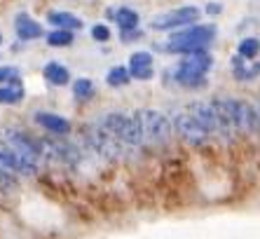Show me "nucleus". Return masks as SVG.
I'll return each mask as SVG.
<instances>
[{
    "instance_id": "aec40b11",
    "label": "nucleus",
    "mask_w": 260,
    "mask_h": 239,
    "mask_svg": "<svg viewBox=\"0 0 260 239\" xmlns=\"http://www.w3.org/2000/svg\"><path fill=\"white\" fill-rule=\"evenodd\" d=\"M89 36L94 42L99 45H106V42L113 40V28L108 26V21H96V24L89 26Z\"/></svg>"
},
{
    "instance_id": "7ed1b4c3",
    "label": "nucleus",
    "mask_w": 260,
    "mask_h": 239,
    "mask_svg": "<svg viewBox=\"0 0 260 239\" xmlns=\"http://www.w3.org/2000/svg\"><path fill=\"white\" fill-rule=\"evenodd\" d=\"M167 115L171 120V127H174V136L176 143L183 145L188 150H194V153H206V150L216 148V141L211 138V134L206 132L204 127L192 117L185 103H171L167 108Z\"/></svg>"
},
{
    "instance_id": "dca6fc26",
    "label": "nucleus",
    "mask_w": 260,
    "mask_h": 239,
    "mask_svg": "<svg viewBox=\"0 0 260 239\" xmlns=\"http://www.w3.org/2000/svg\"><path fill=\"white\" fill-rule=\"evenodd\" d=\"M24 99H26V89L21 84V78L0 87V106H19Z\"/></svg>"
},
{
    "instance_id": "6e6552de",
    "label": "nucleus",
    "mask_w": 260,
    "mask_h": 239,
    "mask_svg": "<svg viewBox=\"0 0 260 239\" xmlns=\"http://www.w3.org/2000/svg\"><path fill=\"white\" fill-rule=\"evenodd\" d=\"M183 103H185V108L192 113V117L197 120L202 127H204L206 132L211 134V138L216 141V145H218V115H216V110H213V106L209 103V99L194 96V99L183 101Z\"/></svg>"
},
{
    "instance_id": "b1692460",
    "label": "nucleus",
    "mask_w": 260,
    "mask_h": 239,
    "mask_svg": "<svg viewBox=\"0 0 260 239\" xmlns=\"http://www.w3.org/2000/svg\"><path fill=\"white\" fill-rule=\"evenodd\" d=\"M19 78H21V71H19L17 66H0V87L14 82V80H19Z\"/></svg>"
},
{
    "instance_id": "9b49d317",
    "label": "nucleus",
    "mask_w": 260,
    "mask_h": 239,
    "mask_svg": "<svg viewBox=\"0 0 260 239\" xmlns=\"http://www.w3.org/2000/svg\"><path fill=\"white\" fill-rule=\"evenodd\" d=\"M14 33H17L19 42H36L45 38V26L38 21L33 14L28 12H17L14 14Z\"/></svg>"
},
{
    "instance_id": "5701e85b",
    "label": "nucleus",
    "mask_w": 260,
    "mask_h": 239,
    "mask_svg": "<svg viewBox=\"0 0 260 239\" xmlns=\"http://www.w3.org/2000/svg\"><path fill=\"white\" fill-rule=\"evenodd\" d=\"M260 26V17H255V14H246L244 19H239L237 21V28H235V33L237 36H248L253 28H258Z\"/></svg>"
},
{
    "instance_id": "412c9836",
    "label": "nucleus",
    "mask_w": 260,
    "mask_h": 239,
    "mask_svg": "<svg viewBox=\"0 0 260 239\" xmlns=\"http://www.w3.org/2000/svg\"><path fill=\"white\" fill-rule=\"evenodd\" d=\"M202 14L209 21H216V19H220L225 14V3L223 0H204L202 3Z\"/></svg>"
},
{
    "instance_id": "6ab92c4d",
    "label": "nucleus",
    "mask_w": 260,
    "mask_h": 239,
    "mask_svg": "<svg viewBox=\"0 0 260 239\" xmlns=\"http://www.w3.org/2000/svg\"><path fill=\"white\" fill-rule=\"evenodd\" d=\"M47 42V47L52 49H66L75 45V33L73 31H63V28H49L43 38Z\"/></svg>"
},
{
    "instance_id": "20e7f679",
    "label": "nucleus",
    "mask_w": 260,
    "mask_h": 239,
    "mask_svg": "<svg viewBox=\"0 0 260 239\" xmlns=\"http://www.w3.org/2000/svg\"><path fill=\"white\" fill-rule=\"evenodd\" d=\"M134 117L139 122L141 138H143V145L148 153H164L176 143L174 127H171L167 110H162V108H139V110H134Z\"/></svg>"
},
{
    "instance_id": "2eb2a0df",
    "label": "nucleus",
    "mask_w": 260,
    "mask_h": 239,
    "mask_svg": "<svg viewBox=\"0 0 260 239\" xmlns=\"http://www.w3.org/2000/svg\"><path fill=\"white\" fill-rule=\"evenodd\" d=\"M235 54L244 56L246 61H255L260 59V38L248 33V36H239L235 42Z\"/></svg>"
},
{
    "instance_id": "423d86ee",
    "label": "nucleus",
    "mask_w": 260,
    "mask_h": 239,
    "mask_svg": "<svg viewBox=\"0 0 260 239\" xmlns=\"http://www.w3.org/2000/svg\"><path fill=\"white\" fill-rule=\"evenodd\" d=\"M204 14H202V5L197 3H183V5L169 7V10H162V12L152 14L148 19V26L145 28L150 33H159V36H169L174 31H181L185 26H192L197 21H202Z\"/></svg>"
},
{
    "instance_id": "39448f33",
    "label": "nucleus",
    "mask_w": 260,
    "mask_h": 239,
    "mask_svg": "<svg viewBox=\"0 0 260 239\" xmlns=\"http://www.w3.org/2000/svg\"><path fill=\"white\" fill-rule=\"evenodd\" d=\"M223 101L242 141H260V113L255 101L237 94H223Z\"/></svg>"
},
{
    "instance_id": "f3484780",
    "label": "nucleus",
    "mask_w": 260,
    "mask_h": 239,
    "mask_svg": "<svg viewBox=\"0 0 260 239\" xmlns=\"http://www.w3.org/2000/svg\"><path fill=\"white\" fill-rule=\"evenodd\" d=\"M132 80V73H129L127 64H117V66H110L106 73V84L110 89H122V87H129Z\"/></svg>"
},
{
    "instance_id": "1a4fd4ad",
    "label": "nucleus",
    "mask_w": 260,
    "mask_h": 239,
    "mask_svg": "<svg viewBox=\"0 0 260 239\" xmlns=\"http://www.w3.org/2000/svg\"><path fill=\"white\" fill-rule=\"evenodd\" d=\"M33 122H36L43 132H47L49 136L56 138H68L73 132V122L66 117V115L52 113V110H36L33 113Z\"/></svg>"
},
{
    "instance_id": "a211bd4d",
    "label": "nucleus",
    "mask_w": 260,
    "mask_h": 239,
    "mask_svg": "<svg viewBox=\"0 0 260 239\" xmlns=\"http://www.w3.org/2000/svg\"><path fill=\"white\" fill-rule=\"evenodd\" d=\"M71 92H73V99L80 103H87L96 96V82L91 78H75L71 82Z\"/></svg>"
},
{
    "instance_id": "f257e3e1",
    "label": "nucleus",
    "mask_w": 260,
    "mask_h": 239,
    "mask_svg": "<svg viewBox=\"0 0 260 239\" xmlns=\"http://www.w3.org/2000/svg\"><path fill=\"white\" fill-rule=\"evenodd\" d=\"M218 38H220V26L216 21H209V19H202L192 26H185L181 31H174L164 40H152L150 42V52L157 56H185V54H194L202 52V49H213L216 47Z\"/></svg>"
},
{
    "instance_id": "393cba45",
    "label": "nucleus",
    "mask_w": 260,
    "mask_h": 239,
    "mask_svg": "<svg viewBox=\"0 0 260 239\" xmlns=\"http://www.w3.org/2000/svg\"><path fill=\"white\" fill-rule=\"evenodd\" d=\"M0 45H3V31H0Z\"/></svg>"
},
{
    "instance_id": "a878e982",
    "label": "nucleus",
    "mask_w": 260,
    "mask_h": 239,
    "mask_svg": "<svg viewBox=\"0 0 260 239\" xmlns=\"http://www.w3.org/2000/svg\"><path fill=\"white\" fill-rule=\"evenodd\" d=\"M253 3H260V0H253Z\"/></svg>"
},
{
    "instance_id": "f03ea898",
    "label": "nucleus",
    "mask_w": 260,
    "mask_h": 239,
    "mask_svg": "<svg viewBox=\"0 0 260 239\" xmlns=\"http://www.w3.org/2000/svg\"><path fill=\"white\" fill-rule=\"evenodd\" d=\"M169 66L171 78H174V92L202 94L211 87V73L216 71V54L213 49H202V52L178 56Z\"/></svg>"
},
{
    "instance_id": "f8f14e48",
    "label": "nucleus",
    "mask_w": 260,
    "mask_h": 239,
    "mask_svg": "<svg viewBox=\"0 0 260 239\" xmlns=\"http://www.w3.org/2000/svg\"><path fill=\"white\" fill-rule=\"evenodd\" d=\"M106 19L117 26V31L141 28V12L134 5H110L106 10Z\"/></svg>"
},
{
    "instance_id": "9d476101",
    "label": "nucleus",
    "mask_w": 260,
    "mask_h": 239,
    "mask_svg": "<svg viewBox=\"0 0 260 239\" xmlns=\"http://www.w3.org/2000/svg\"><path fill=\"white\" fill-rule=\"evenodd\" d=\"M228 71L237 84H255L260 80V59L246 61L244 56L232 52L228 59Z\"/></svg>"
},
{
    "instance_id": "4be33fe9",
    "label": "nucleus",
    "mask_w": 260,
    "mask_h": 239,
    "mask_svg": "<svg viewBox=\"0 0 260 239\" xmlns=\"http://www.w3.org/2000/svg\"><path fill=\"white\" fill-rule=\"evenodd\" d=\"M117 38H120L122 45H136V42L145 40L148 38V28H132V31H117Z\"/></svg>"
},
{
    "instance_id": "4468645a",
    "label": "nucleus",
    "mask_w": 260,
    "mask_h": 239,
    "mask_svg": "<svg viewBox=\"0 0 260 239\" xmlns=\"http://www.w3.org/2000/svg\"><path fill=\"white\" fill-rule=\"evenodd\" d=\"M43 78L47 84H52V87H68V84L73 82V75L71 71H68V66L63 64V61H47L43 66Z\"/></svg>"
},
{
    "instance_id": "ddd939ff",
    "label": "nucleus",
    "mask_w": 260,
    "mask_h": 239,
    "mask_svg": "<svg viewBox=\"0 0 260 239\" xmlns=\"http://www.w3.org/2000/svg\"><path fill=\"white\" fill-rule=\"evenodd\" d=\"M45 19H47V26H52V28H63V31H73V33L85 28V21L75 12H68V10H49Z\"/></svg>"
},
{
    "instance_id": "0eeeda50",
    "label": "nucleus",
    "mask_w": 260,
    "mask_h": 239,
    "mask_svg": "<svg viewBox=\"0 0 260 239\" xmlns=\"http://www.w3.org/2000/svg\"><path fill=\"white\" fill-rule=\"evenodd\" d=\"M134 82H152L157 78V56L150 49H134L127 59Z\"/></svg>"
}]
</instances>
